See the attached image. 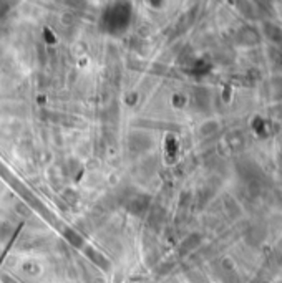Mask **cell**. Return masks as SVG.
Returning a JSON list of instances; mask_svg holds the SVG:
<instances>
[]
</instances>
